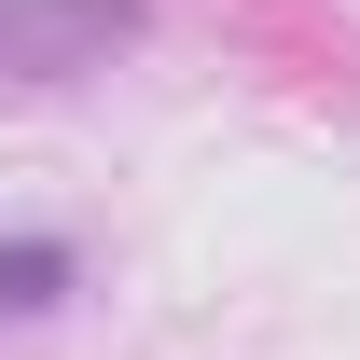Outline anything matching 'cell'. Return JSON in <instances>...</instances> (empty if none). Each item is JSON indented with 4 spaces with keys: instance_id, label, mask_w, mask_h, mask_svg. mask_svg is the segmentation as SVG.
<instances>
[{
    "instance_id": "6da1fadb",
    "label": "cell",
    "mask_w": 360,
    "mask_h": 360,
    "mask_svg": "<svg viewBox=\"0 0 360 360\" xmlns=\"http://www.w3.org/2000/svg\"><path fill=\"white\" fill-rule=\"evenodd\" d=\"M139 42V0H0V84H70Z\"/></svg>"
},
{
    "instance_id": "7a4b0ae2",
    "label": "cell",
    "mask_w": 360,
    "mask_h": 360,
    "mask_svg": "<svg viewBox=\"0 0 360 360\" xmlns=\"http://www.w3.org/2000/svg\"><path fill=\"white\" fill-rule=\"evenodd\" d=\"M70 291V236H0V319H42Z\"/></svg>"
}]
</instances>
